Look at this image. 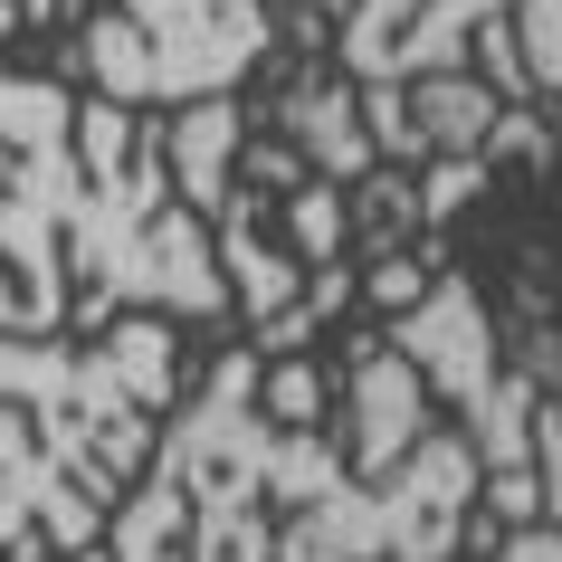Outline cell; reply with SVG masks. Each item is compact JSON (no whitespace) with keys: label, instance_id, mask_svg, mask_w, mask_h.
<instances>
[{"label":"cell","instance_id":"9c48e42d","mask_svg":"<svg viewBox=\"0 0 562 562\" xmlns=\"http://www.w3.org/2000/svg\"><path fill=\"white\" fill-rule=\"evenodd\" d=\"M153 124H162V172H172L181 210L210 220V210L229 201V181H238L248 105H238V95H201V105H172V115H153Z\"/></svg>","mask_w":562,"mask_h":562},{"label":"cell","instance_id":"5b68a950","mask_svg":"<svg viewBox=\"0 0 562 562\" xmlns=\"http://www.w3.org/2000/svg\"><path fill=\"white\" fill-rule=\"evenodd\" d=\"M382 344L419 372L429 401L458 411V439L476 448V468H533V411L553 401V391L533 382L525 362H505V334H496V305L476 286L458 258L429 267V286H419L401 315H382Z\"/></svg>","mask_w":562,"mask_h":562},{"label":"cell","instance_id":"5bb4252c","mask_svg":"<svg viewBox=\"0 0 562 562\" xmlns=\"http://www.w3.org/2000/svg\"><path fill=\"white\" fill-rule=\"evenodd\" d=\"M476 486H486V515H496V525H533V515H543V486H533V468H476Z\"/></svg>","mask_w":562,"mask_h":562},{"label":"cell","instance_id":"52a82bcc","mask_svg":"<svg viewBox=\"0 0 562 562\" xmlns=\"http://www.w3.org/2000/svg\"><path fill=\"white\" fill-rule=\"evenodd\" d=\"M344 468L353 476H391L401 458H411L419 439H429V391H419V372L401 353H391L382 334H362L353 362H344Z\"/></svg>","mask_w":562,"mask_h":562},{"label":"cell","instance_id":"2e32d148","mask_svg":"<svg viewBox=\"0 0 562 562\" xmlns=\"http://www.w3.org/2000/svg\"><path fill=\"white\" fill-rule=\"evenodd\" d=\"M267 10H305V20H315V10H334V20H344L353 0H267Z\"/></svg>","mask_w":562,"mask_h":562},{"label":"cell","instance_id":"7a4b0ae2","mask_svg":"<svg viewBox=\"0 0 562 562\" xmlns=\"http://www.w3.org/2000/svg\"><path fill=\"white\" fill-rule=\"evenodd\" d=\"M382 525V486L344 468L325 429H277L258 411V344L220 353L153 429L144 476L124 486L77 562H277L286 533L362 543Z\"/></svg>","mask_w":562,"mask_h":562},{"label":"cell","instance_id":"4fadbf2b","mask_svg":"<svg viewBox=\"0 0 562 562\" xmlns=\"http://www.w3.org/2000/svg\"><path fill=\"white\" fill-rule=\"evenodd\" d=\"M486 162H533V172H543V162H553L562 153V124H553V105H496V124H486Z\"/></svg>","mask_w":562,"mask_h":562},{"label":"cell","instance_id":"7c38bea8","mask_svg":"<svg viewBox=\"0 0 562 562\" xmlns=\"http://www.w3.org/2000/svg\"><path fill=\"white\" fill-rule=\"evenodd\" d=\"M325 401H334V382L305 353H258V411L277 429H325Z\"/></svg>","mask_w":562,"mask_h":562},{"label":"cell","instance_id":"6da1fadb","mask_svg":"<svg viewBox=\"0 0 562 562\" xmlns=\"http://www.w3.org/2000/svg\"><path fill=\"white\" fill-rule=\"evenodd\" d=\"M115 315H229L210 229L162 172V124L77 95L67 67H0V334Z\"/></svg>","mask_w":562,"mask_h":562},{"label":"cell","instance_id":"30bf717a","mask_svg":"<svg viewBox=\"0 0 562 562\" xmlns=\"http://www.w3.org/2000/svg\"><path fill=\"white\" fill-rule=\"evenodd\" d=\"M277 210H286V258L315 277V267L353 258V210H344V181L325 172H296L286 191H277Z\"/></svg>","mask_w":562,"mask_h":562},{"label":"cell","instance_id":"8fae6325","mask_svg":"<svg viewBox=\"0 0 562 562\" xmlns=\"http://www.w3.org/2000/svg\"><path fill=\"white\" fill-rule=\"evenodd\" d=\"M411 181H419V238H448V220L496 181V162L486 153H429V162H411Z\"/></svg>","mask_w":562,"mask_h":562},{"label":"cell","instance_id":"3957f363","mask_svg":"<svg viewBox=\"0 0 562 562\" xmlns=\"http://www.w3.org/2000/svg\"><path fill=\"white\" fill-rule=\"evenodd\" d=\"M172 401L181 344L162 315H115L95 344L0 334V562L87 553Z\"/></svg>","mask_w":562,"mask_h":562},{"label":"cell","instance_id":"277c9868","mask_svg":"<svg viewBox=\"0 0 562 562\" xmlns=\"http://www.w3.org/2000/svg\"><path fill=\"white\" fill-rule=\"evenodd\" d=\"M277 10L267 0H105L67 30V77L124 115H172L201 95H238L277 58Z\"/></svg>","mask_w":562,"mask_h":562},{"label":"cell","instance_id":"8992f818","mask_svg":"<svg viewBox=\"0 0 562 562\" xmlns=\"http://www.w3.org/2000/svg\"><path fill=\"white\" fill-rule=\"evenodd\" d=\"M515 20L525 77L543 105H562V0H353L334 30V67L353 87H391V77H429V67L468 58V30Z\"/></svg>","mask_w":562,"mask_h":562},{"label":"cell","instance_id":"ba28073f","mask_svg":"<svg viewBox=\"0 0 562 562\" xmlns=\"http://www.w3.org/2000/svg\"><path fill=\"white\" fill-rule=\"evenodd\" d=\"M277 144L296 153L305 172L344 181V191L382 162L372 134H362V95H353V77H344L334 58H305L296 77H286V95H277Z\"/></svg>","mask_w":562,"mask_h":562},{"label":"cell","instance_id":"9a60e30c","mask_svg":"<svg viewBox=\"0 0 562 562\" xmlns=\"http://www.w3.org/2000/svg\"><path fill=\"white\" fill-rule=\"evenodd\" d=\"M496 562H562V525H543V515H533V525H515L496 543Z\"/></svg>","mask_w":562,"mask_h":562}]
</instances>
